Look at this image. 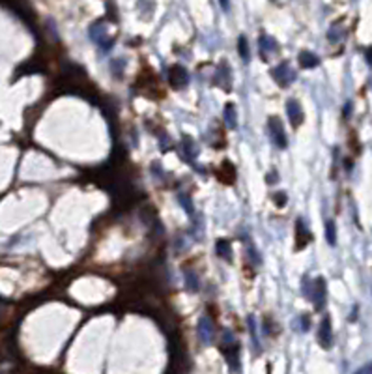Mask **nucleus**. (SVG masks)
<instances>
[{"mask_svg": "<svg viewBox=\"0 0 372 374\" xmlns=\"http://www.w3.org/2000/svg\"><path fill=\"white\" fill-rule=\"evenodd\" d=\"M268 125H269V135L275 140V144L279 146V148H286V137H284V127H282L281 120L271 116Z\"/></svg>", "mask_w": 372, "mask_h": 374, "instance_id": "obj_1", "label": "nucleus"}, {"mask_svg": "<svg viewBox=\"0 0 372 374\" xmlns=\"http://www.w3.org/2000/svg\"><path fill=\"white\" fill-rule=\"evenodd\" d=\"M238 47H240V54H242L243 60H249V49H247V40L245 38H240V41H238Z\"/></svg>", "mask_w": 372, "mask_h": 374, "instance_id": "obj_11", "label": "nucleus"}, {"mask_svg": "<svg viewBox=\"0 0 372 374\" xmlns=\"http://www.w3.org/2000/svg\"><path fill=\"white\" fill-rule=\"evenodd\" d=\"M198 335H200V341L204 344L211 342V339H213V326H211V322L206 316L200 318V322H198Z\"/></svg>", "mask_w": 372, "mask_h": 374, "instance_id": "obj_6", "label": "nucleus"}, {"mask_svg": "<svg viewBox=\"0 0 372 374\" xmlns=\"http://www.w3.org/2000/svg\"><path fill=\"white\" fill-rule=\"evenodd\" d=\"M189 83V75H187V71L183 69V67H180V66H174L172 67V71H170V85L172 86H185Z\"/></svg>", "mask_w": 372, "mask_h": 374, "instance_id": "obj_4", "label": "nucleus"}, {"mask_svg": "<svg viewBox=\"0 0 372 374\" xmlns=\"http://www.w3.org/2000/svg\"><path fill=\"white\" fill-rule=\"evenodd\" d=\"M366 60H368V64L372 66V49H368V53H366Z\"/></svg>", "mask_w": 372, "mask_h": 374, "instance_id": "obj_13", "label": "nucleus"}, {"mask_svg": "<svg viewBox=\"0 0 372 374\" xmlns=\"http://www.w3.org/2000/svg\"><path fill=\"white\" fill-rule=\"evenodd\" d=\"M318 341H320L322 348H331L333 342V333H331V320L324 318L320 324V331H318Z\"/></svg>", "mask_w": 372, "mask_h": 374, "instance_id": "obj_3", "label": "nucleus"}, {"mask_svg": "<svg viewBox=\"0 0 372 374\" xmlns=\"http://www.w3.org/2000/svg\"><path fill=\"white\" fill-rule=\"evenodd\" d=\"M225 122L230 129H236L238 127V122H236V109L234 105H227L225 107Z\"/></svg>", "mask_w": 372, "mask_h": 374, "instance_id": "obj_8", "label": "nucleus"}, {"mask_svg": "<svg viewBox=\"0 0 372 374\" xmlns=\"http://www.w3.org/2000/svg\"><path fill=\"white\" fill-rule=\"evenodd\" d=\"M217 249H219V255L222 258L230 260V247H229V242H217Z\"/></svg>", "mask_w": 372, "mask_h": 374, "instance_id": "obj_10", "label": "nucleus"}, {"mask_svg": "<svg viewBox=\"0 0 372 374\" xmlns=\"http://www.w3.org/2000/svg\"><path fill=\"white\" fill-rule=\"evenodd\" d=\"M311 300L314 302V305H316V309H318V311H320V309L324 307V303H326V282H324V279H322V277H318V279L314 281Z\"/></svg>", "mask_w": 372, "mask_h": 374, "instance_id": "obj_2", "label": "nucleus"}, {"mask_svg": "<svg viewBox=\"0 0 372 374\" xmlns=\"http://www.w3.org/2000/svg\"><path fill=\"white\" fill-rule=\"evenodd\" d=\"M355 374H372V361L370 363H366V365H363L359 370H355Z\"/></svg>", "mask_w": 372, "mask_h": 374, "instance_id": "obj_12", "label": "nucleus"}, {"mask_svg": "<svg viewBox=\"0 0 372 374\" xmlns=\"http://www.w3.org/2000/svg\"><path fill=\"white\" fill-rule=\"evenodd\" d=\"M286 111H288V116H290V122H292V125H294V127H297V125L303 122V111H301V107L297 105V101L290 99V101L286 103Z\"/></svg>", "mask_w": 372, "mask_h": 374, "instance_id": "obj_5", "label": "nucleus"}, {"mask_svg": "<svg viewBox=\"0 0 372 374\" xmlns=\"http://www.w3.org/2000/svg\"><path fill=\"white\" fill-rule=\"evenodd\" d=\"M318 62H320V60L316 58V54H313V53H307V51H303V53L300 54V64H301V67L318 66Z\"/></svg>", "mask_w": 372, "mask_h": 374, "instance_id": "obj_7", "label": "nucleus"}, {"mask_svg": "<svg viewBox=\"0 0 372 374\" xmlns=\"http://www.w3.org/2000/svg\"><path fill=\"white\" fill-rule=\"evenodd\" d=\"M326 240L329 245H335V242H337V230H335V223L331 219L326 223Z\"/></svg>", "mask_w": 372, "mask_h": 374, "instance_id": "obj_9", "label": "nucleus"}]
</instances>
